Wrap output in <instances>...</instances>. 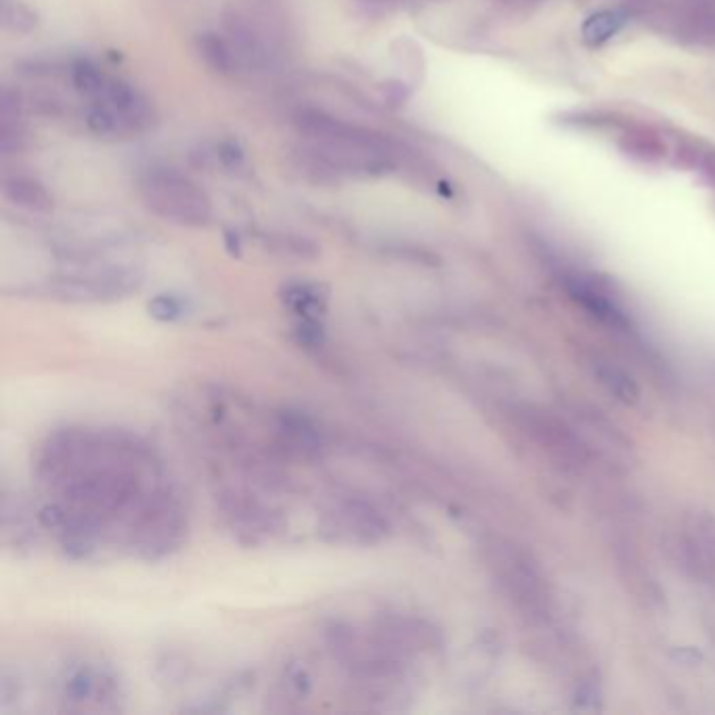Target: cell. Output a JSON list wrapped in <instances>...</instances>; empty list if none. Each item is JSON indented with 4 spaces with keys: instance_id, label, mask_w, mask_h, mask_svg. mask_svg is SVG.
Returning <instances> with one entry per match:
<instances>
[{
    "instance_id": "cell-16",
    "label": "cell",
    "mask_w": 715,
    "mask_h": 715,
    "mask_svg": "<svg viewBox=\"0 0 715 715\" xmlns=\"http://www.w3.org/2000/svg\"><path fill=\"white\" fill-rule=\"evenodd\" d=\"M187 302L175 294H158L147 302V313L160 323H177L187 317Z\"/></svg>"
},
{
    "instance_id": "cell-9",
    "label": "cell",
    "mask_w": 715,
    "mask_h": 715,
    "mask_svg": "<svg viewBox=\"0 0 715 715\" xmlns=\"http://www.w3.org/2000/svg\"><path fill=\"white\" fill-rule=\"evenodd\" d=\"M3 193L11 204H15L19 208H26L30 212L51 214L55 208V200H53V195L47 191V187L30 177L5 179Z\"/></svg>"
},
{
    "instance_id": "cell-8",
    "label": "cell",
    "mask_w": 715,
    "mask_h": 715,
    "mask_svg": "<svg viewBox=\"0 0 715 715\" xmlns=\"http://www.w3.org/2000/svg\"><path fill=\"white\" fill-rule=\"evenodd\" d=\"M114 688V680L91 665H78L63 680V699L72 703L97 701L107 697Z\"/></svg>"
},
{
    "instance_id": "cell-6",
    "label": "cell",
    "mask_w": 715,
    "mask_h": 715,
    "mask_svg": "<svg viewBox=\"0 0 715 715\" xmlns=\"http://www.w3.org/2000/svg\"><path fill=\"white\" fill-rule=\"evenodd\" d=\"M95 101L110 105L124 122L126 130H133V133H143V130H149L156 124L154 105L139 89L122 78L107 76L103 93Z\"/></svg>"
},
{
    "instance_id": "cell-11",
    "label": "cell",
    "mask_w": 715,
    "mask_h": 715,
    "mask_svg": "<svg viewBox=\"0 0 715 715\" xmlns=\"http://www.w3.org/2000/svg\"><path fill=\"white\" fill-rule=\"evenodd\" d=\"M195 47L210 70L229 74L235 65V51L229 42L216 32H200L195 36Z\"/></svg>"
},
{
    "instance_id": "cell-20",
    "label": "cell",
    "mask_w": 715,
    "mask_h": 715,
    "mask_svg": "<svg viewBox=\"0 0 715 715\" xmlns=\"http://www.w3.org/2000/svg\"><path fill=\"white\" fill-rule=\"evenodd\" d=\"M225 242H227V250L233 254V256H240L242 254V246H240V235L233 233V231H227V237H225Z\"/></svg>"
},
{
    "instance_id": "cell-7",
    "label": "cell",
    "mask_w": 715,
    "mask_h": 715,
    "mask_svg": "<svg viewBox=\"0 0 715 715\" xmlns=\"http://www.w3.org/2000/svg\"><path fill=\"white\" fill-rule=\"evenodd\" d=\"M277 430L281 435V441L284 445L300 455V458H319V453L323 449V441H321V432L315 426V422L300 414V411H292V409H284L277 414Z\"/></svg>"
},
{
    "instance_id": "cell-15",
    "label": "cell",
    "mask_w": 715,
    "mask_h": 715,
    "mask_svg": "<svg viewBox=\"0 0 715 715\" xmlns=\"http://www.w3.org/2000/svg\"><path fill=\"white\" fill-rule=\"evenodd\" d=\"M227 30H229L231 40H233L231 47H233L235 55L248 59L250 63H254V61H258L260 57H263V49H260L256 36L252 34V30L244 24L240 17L227 19Z\"/></svg>"
},
{
    "instance_id": "cell-10",
    "label": "cell",
    "mask_w": 715,
    "mask_h": 715,
    "mask_svg": "<svg viewBox=\"0 0 715 715\" xmlns=\"http://www.w3.org/2000/svg\"><path fill=\"white\" fill-rule=\"evenodd\" d=\"M281 300L298 317H323L328 307V290L317 284H288L281 290Z\"/></svg>"
},
{
    "instance_id": "cell-14",
    "label": "cell",
    "mask_w": 715,
    "mask_h": 715,
    "mask_svg": "<svg viewBox=\"0 0 715 715\" xmlns=\"http://www.w3.org/2000/svg\"><path fill=\"white\" fill-rule=\"evenodd\" d=\"M107 76L101 74V70L97 68L95 63L86 61V59H78L72 65V82L76 86V91H80L82 95L97 99L103 93Z\"/></svg>"
},
{
    "instance_id": "cell-19",
    "label": "cell",
    "mask_w": 715,
    "mask_h": 715,
    "mask_svg": "<svg viewBox=\"0 0 715 715\" xmlns=\"http://www.w3.org/2000/svg\"><path fill=\"white\" fill-rule=\"evenodd\" d=\"M219 160L223 162L225 168L229 170H240L244 166V149L233 143V141H223L219 145Z\"/></svg>"
},
{
    "instance_id": "cell-5",
    "label": "cell",
    "mask_w": 715,
    "mask_h": 715,
    "mask_svg": "<svg viewBox=\"0 0 715 715\" xmlns=\"http://www.w3.org/2000/svg\"><path fill=\"white\" fill-rule=\"evenodd\" d=\"M296 124L302 135L319 141L323 147L361 151V154H384L388 156L390 143L384 135L372 128L342 122L319 110H302L296 116Z\"/></svg>"
},
{
    "instance_id": "cell-4",
    "label": "cell",
    "mask_w": 715,
    "mask_h": 715,
    "mask_svg": "<svg viewBox=\"0 0 715 715\" xmlns=\"http://www.w3.org/2000/svg\"><path fill=\"white\" fill-rule=\"evenodd\" d=\"M321 535L342 546H374L388 535L386 518L363 500H340L325 510Z\"/></svg>"
},
{
    "instance_id": "cell-2",
    "label": "cell",
    "mask_w": 715,
    "mask_h": 715,
    "mask_svg": "<svg viewBox=\"0 0 715 715\" xmlns=\"http://www.w3.org/2000/svg\"><path fill=\"white\" fill-rule=\"evenodd\" d=\"M137 185L145 208L164 221L185 227H204L212 219L208 195L175 168H145Z\"/></svg>"
},
{
    "instance_id": "cell-12",
    "label": "cell",
    "mask_w": 715,
    "mask_h": 715,
    "mask_svg": "<svg viewBox=\"0 0 715 715\" xmlns=\"http://www.w3.org/2000/svg\"><path fill=\"white\" fill-rule=\"evenodd\" d=\"M625 24V17L619 11H600L585 21L581 28L583 42L590 47H600L611 40Z\"/></svg>"
},
{
    "instance_id": "cell-13",
    "label": "cell",
    "mask_w": 715,
    "mask_h": 715,
    "mask_svg": "<svg viewBox=\"0 0 715 715\" xmlns=\"http://www.w3.org/2000/svg\"><path fill=\"white\" fill-rule=\"evenodd\" d=\"M84 122H86V126L93 130L95 135H101V137L118 135V133H124V130H126V126L120 120V116L112 110L110 105H105L103 101H95L89 107V112H86V116H84Z\"/></svg>"
},
{
    "instance_id": "cell-17",
    "label": "cell",
    "mask_w": 715,
    "mask_h": 715,
    "mask_svg": "<svg viewBox=\"0 0 715 715\" xmlns=\"http://www.w3.org/2000/svg\"><path fill=\"white\" fill-rule=\"evenodd\" d=\"M3 26L13 34H28L36 28V15L21 0H3Z\"/></svg>"
},
{
    "instance_id": "cell-1",
    "label": "cell",
    "mask_w": 715,
    "mask_h": 715,
    "mask_svg": "<svg viewBox=\"0 0 715 715\" xmlns=\"http://www.w3.org/2000/svg\"><path fill=\"white\" fill-rule=\"evenodd\" d=\"M36 472L57 502L40 520L76 556L95 550L103 531L126 523L128 546L158 558L181 544L179 502L162 485L160 464L137 437L120 430H65L40 449Z\"/></svg>"
},
{
    "instance_id": "cell-18",
    "label": "cell",
    "mask_w": 715,
    "mask_h": 715,
    "mask_svg": "<svg viewBox=\"0 0 715 715\" xmlns=\"http://www.w3.org/2000/svg\"><path fill=\"white\" fill-rule=\"evenodd\" d=\"M294 334L298 344L307 346V349H319V346L325 344V328L321 317H298Z\"/></svg>"
},
{
    "instance_id": "cell-3",
    "label": "cell",
    "mask_w": 715,
    "mask_h": 715,
    "mask_svg": "<svg viewBox=\"0 0 715 715\" xmlns=\"http://www.w3.org/2000/svg\"><path fill=\"white\" fill-rule=\"evenodd\" d=\"M143 284V273L135 267H107L89 273L57 275L28 290L34 298H45L65 305H103L116 302L137 292Z\"/></svg>"
}]
</instances>
